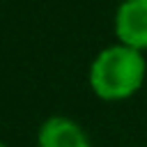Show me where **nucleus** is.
<instances>
[{
	"label": "nucleus",
	"instance_id": "obj_2",
	"mask_svg": "<svg viewBox=\"0 0 147 147\" xmlns=\"http://www.w3.org/2000/svg\"><path fill=\"white\" fill-rule=\"evenodd\" d=\"M119 44L147 51V0H124L115 16Z\"/></svg>",
	"mask_w": 147,
	"mask_h": 147
},
{
	"label": "nucleus",
	"instance_id": "obj_3",
	"mask_svg": "<svg viewBox=\"0 0 147 147\" xmlns=\"http://www.w3.org/2000/svg\"><path fill=\"white\" fill-rule=\"evenodd\" d=\"M39 147H90L83 129L69 117H51L37 133Z\"/></svg>",
	"mask_w": 147,
	"mask_h": 147
},
{
	"label": "nucleus",
	"instance_id": "obj_4",
	"mask_svg": "<svg viewBox=\"0 0 147 147\" xmlns=\"http://www.w3.org/2000/svg\"><path fill=\"white\" fill-rule=\"evenodd\" d=\"M0 147H7V145H2V142H0Z\"/></svg>",
	"mask_w": 147,
	"mask_h": 147
},
{
	"label": "nucleus",
	"instance_id": "obj_1",
	"mask_svg": "<svg viewBox=\"0 0 147 147\" xmlns=\"http://www.w3.org/2000/svg\"><path fill=\"white\" fill-rule=\"evenodd\" d=\"M145 74L147 62L142 57V51L117 44L103 48L94 57L90 67V85L99 99L122 101L133 96L142 87Z\"/></svg>",
	"mask_w": 147,
	"mask_h": 147
}]
</instances>
